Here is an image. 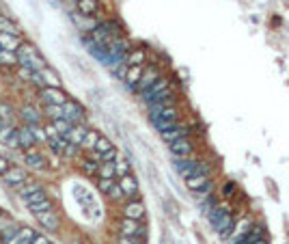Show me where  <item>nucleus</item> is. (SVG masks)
<instances>
[{
	"label": "nucleus",
	"mask_w": 289,
	"mask_h": 244,
	"mask_svg": "<svg viewBox=\"0 0 289 244\" xmlns=\"http://www.w3.org/2000/svg\"><path fill=\"white\" fill-rule=\"evenodd\" d=\"M17 63L24 65V67H31L35 71H43L45 69V61L41 58V54L37 52V48L31 44H22L20 50H17Z\"/></svg>",
	"instance_id": "f257e3e1"
},
{
	"label": "nucleus",
	"mask_w": 289,
	"mask_h": 244,
	"mask_svg": "<svg viewBox=\"0 0 289 244\" xmlns=\"http://www.w3.org/2000/svg\"><path fill=\"white\" fill-rule=\"evenodd\" d=\"M170 98H173V91H170V85H168L166 78H160L156 85L149 89V91L143 93V102L147 106L158 104V102H164V99H170Z\"/></svg>",
	"instance_id": "f03ea898"
},
{
	"label": "nucleus",
	"mask_w": 289,
	"mask_h": 244,
	"mask_svg": "<svg viewBox=\"0 0 289 244\" xmlns=\"http://www.w3.org/2000/svg\"><path fill=\"white\" fill-rule=\"evenodd\" d=\"M173 166L177 169V173L184 175V177H190L197 173H209L207 164H203L201 160H197V158H175Z\"/></svg>",
	"instance_id": "7ed1b4c3"
},
{
	"label": "nucleus",
	"mask_w": 289,
	"mask_h": 244,
	"mask_svg": "<svg viewBox=\"0 0 289 244\" xmlns=\"http://www.w3.org/2000/svg\"><path fill=\"white\" fill-rule=\"evenodd\" d=\"M39 95L45 106H63L65 102H69L67 95L61 91V87H43L39 89Z\"/></svg>",
	"instance_id": "20e7f679"
},
{
	"label": "nucleus",
	"mask_w": 289,
	"mask_h": 244,
	"mask_svg": "<svg viewBox=\"0 0 289 244\" xmlns=\"http://www.w3.org/2000/svg\"><path fill=\"white\" fill-rule=\"evenodd\" d=\"M119 231L121 236H127V238H145L147 236V229L140 225L138 221H132V218H123L119 223Z\"/></svg>",
	"instance_id": "39448f33"
},
{
	"label": "nucleus",
	"mask_w": 289,
	"mask_h": 244,
	"mask_svg": "<svg viewBox=\"0 0 289 244\" xmlns=\"http://www.w3.org/2000/svg\"><path fill=\"white\" fill-rule=\"evenodd\" d=\"M160 78H162V76H160V69H158L156 65H151V67H147V69L143 71V78H140L136 91H140V95H143L145 91H149V89L156 85V82L160 80Z\"/></svg>",
	"instance_id": "423d86ee"
},
{
	"label": "nucleus",
	"mask_w": 289,
	"mask_h": 244,
	"mask_svg": "<svg viewBox=\"0 0 289 244\" xmlns=\"http://www.w3.org/2000/svg\"><path fill=\"white\" fill-rule=\"evenodd\" d=\"M97 188L102 190L104 195H108L113 201H121L125 195H123V190L119 186V182H115V180H102L99 177V182H97Z\"/></svg>",
	"instance_id": "0eeeda50"
},
{
	"label": "nucleus",
	"mask_w": 289,
	"mask_h": 244,
	"mask_svg": "<svg viewBox=\"0 0 289 244\" xmlns=\"http://www.w3.org/2000/svg\"><path fill=\"white\" fill-rule=\"evenodd\" d=\"M168 149H170V153H173L175 158H188V156H192L194 147H192V143L188 141V136H186V139H177L173 143H168Z\"/></svg>",
	"instance_id": "6e6552de"
},
{
	"label": "nucleus",
	"mask_w": 289,
	"mask_h": 244,
	"mask_svg": "<svg viewBox=\"0 0 289 244\" xmlns=\"http://www.w3.org/2000/svg\"><path fill=\"white\" fill-rule=\"evenodd\" d=\"M145 216V203L138 199H132L123 205V218H132V221H140Z\"/></svg>",
	"instance_id": "1a4fd4ad"
},
{
	"label": "nucleus",
	"mask_w": 289,
	"mask_h": 244,
	"mask_svg": "<svg viewBox=\"0 0 289 244\" xmlns=\"http://www.w3.org/2000/svg\"><path fill=\"white\" fill-rule=\"evenodd\" d=\"M63 112H65V119H67L69 123H74V126L84 121V110H82V106L76 104V102H65Z\"/></svg>",
	"instance_id": "9d476101"
},
{
	"label": "nucleus",
	"mask_w": 289,
	"mask_h": 244,
	"mask_svg": "<svg viewBox=\"0 0 289 244\" xmlns=\"http://www.w3.org/2000/svg\"><path fill=\"white\" fill-rule=\"evenodd\" d=\"M4 177V182L9 184V186H13V188H20L22 184H26V171L24 169H20V166H9V171L2 175Z\"/></svg>",
	"instance_id": "9b49d317"
},
{
	"label": "nucleus",
	"mask_w": 289,
	"mask_h": 244,
	"mask_svg": "<svg viewBox=\"0 0 289 244\" xmlns=\"http://www.w3.org/2000/svg\"><path fill=\"white\" fill-rule=\"evenodd\" d=\"M119 186L123 190V195L129 199H136L138 197V182H136V177L134 175H123L119 177Z\"/></svg>",
	"instance_id": "f8f14e48"
},
{
	"label": "nucleus",
	"mask_w": 289,
	"mask_h": 244,
	"mask_svg": "<svg viewBox=\"0 0 289 244\" xmlns=\"http://www.w3.org/2000/svg\"><path fill=\"white\" fill-rule=\"evenodd\" d=\"M35 218L41 223V227H45L48 231H58V216L54 210H48V212H37Z\"/></svg>",
	"instance_id": "ddd939ff"
},
{
	"label": "nucleus",
	"mask_w": 289,
	"mask_h": 244,
	"mask_svg": "<svg viewBox=\"0 0 289 244\" xmlns=\"http://www.w3.org/2000/svg\"><path fill=\"white\" fill-rule=\"evenodd\" d=\"M20 115H22V119H24L26 126H35V123L41 121V110L37 108V106H33V104H24V106H22Z\"/></svg>",
	"instance_id": "4468645a"
},
{
	"label": "nucleus",
	"mask_w": 289,
	"mask_h": 244,
	"mask_svg": "<svg viewBox=\"0 0 289 244\" xmlns=\"http://www.w3.org/2000/svg\"><path fill=\"white\" fill-rule=\"evenodd\" d=\"M143 67L140 65H134V67H127V74H125V85H127V89L129 91H136L138 89V82H140V78H143Z\"/></svg>",
	"instance_id": "2eb2a0df"
},
{
	"label": "nucleus",
	"mask_w": 289,
	"mask_h": 244,
	"mask_svg": "<svg viewBox=\"0 0 289 244\" xmlns=\"http://www.w3.org/2000/svg\"><path fill=\"white\" fill-rule=\"evenodd\" d=\"M188 132H190V130H188L184 123H177L175 128H170V130H166V132H162L160 136H162L164 143H173V141H177V139H186Z\"/></svg>",
	"instance_id": "dca6fc26"
},
{
	"label": "nucleus",
	"mask_w": 289,
	"mask_h": 244,
	"mask_svg": "<svg viewBox=\"0 0 289 244\" xmlns=\"http://www.w3.org/2000/svg\"><path fill=\"white\" fill-rule=\"evenodd\" d=\"M209 184V173H197V175H190L186 177V186L192 190V193H199L201 188H205Z\"/></svg>",
	"instance_id": "f3484780"
},
{
	"label": "nucleus",
	"mask_w": 289,
	"mask_h": 244,
	"mask_svg": "<svg viewBox=\"0 0 289 244\" xmlns=\"http://www.w3.org/2000/svg\"><path fill=\"white\" fill-rule=\"evenodd\" d=\"M17 136H20V147L24 151L33 149V147L37 145V141H35V136H33V132H31V128H28V126L17 128Z\"/></svg>",
	"instance_id": "a211bd4d"
},
{
	"label": "nucleus",
	"mask_w": 289,
	"mask_h": 244,
	"mask_svg": "<svg viewBox=\"0 0 289 244\" xmlns=\"http://www.w3.org/2000/svg\"><path fill=\"white\" fill-rule=\"evenodd\" d=\"M214 229L218 231V234H220L222 238H227L229 234H231V231L235 229V221H233V216H231V214H225V216H222L220 218V221H218L216 225H214Z\"/></svg>",
	"instance_id": "6ab92c4d"
},
{
	"label": "nucleus",
	"mask_w": 289,
	"mask_h": 244,
	"mask_svg": "<svg viewBox=\"0 0 289 244\" xmlns=\"http://www.w3.org/2000/svg\"><path fill=\"white\" fill-rule=\"evenodd\" d=\"M22 46V41L15 37V35H7V33H0V48L9 52H17Z\"/></svg>",
	"instance_id": "aec40b11"
},
{
	"label": "nucleus",
	"mask_w": 289,
	"mask_h": 244,
	"mask_svg": "<svg viewBox=\"0 0 289 244\" xmlns=\"http://www.w3.org/2000/svg\"><path fill=\"white\" fill-rule=\"evenodd\" d=\"M24 162L31 166V169H43L45 166V158L41 156V153H37V151H33V149H28L26 153H24Z\"/></svg>",
	"instance_id": "412c9836"
},
{
	"label": "nucleus",
	"mask_w": 289,
	"mask_h": 244,
	"mask_svg": "<svg viewBox=\"0 0 289 244\" xmlns=\"http://www.w3.org/2000/svg\"><path fill=\"white\" fill-rule=\"evenodd\" d=\"M86 132H88V128H84L82 123H76V126L72 128V132L67 134V139H69V143H74V145H82V141H84V136H86Z\"/></svg>",
	"instance_id": "4be33fe9"
},
{
	"label": "nucleus",
	"mask_w": 289,
	"mask_h": 244,
	"mask_svg": "<svg viewBox=\"0 0 289 244\" xmlns=\"http://www.w3.org/2000/svg\"><path fill=\"white\" fill-rule=\"evenodd\" d=\"M145 56H147V54H145L143 48H136V50L127 52V56H125V65H127V67H134V65H140V67H143Z\"/></svg>",
	"instance_id": "5701e85b"
},
{
	"label": "nucleus",
	"mask_w": 289,
	"mask_h": 244,
	"mask_svg": "<svg viewBox=\"0 0 289 244\" xmlns=\"http://www.w3.org/2000/svg\"><path fill=\"white\" fill-rule=\"evenodd\" d=\"M35 236H37V234H35V231H33L31 227H22V229H20V234H17L9 244H33Z\"/></svg>",
	"instance_id": "b1692460"
},
{
	"label": "nucleus",
	"mask_w": 289,
	"mask_h": 244,
	"mask_svg": "<svg viewBox=\"0 0 289 244\" xmlns=\"http://www.w3.org/2000/svg\"><path fill=\"white\" fill-rule=\"evenodd\" d=\"M76 7L82 15H93L97 11V0H76Z\"/></svg>",
	"instance_id": "393cba45"
},
{
	"label": "nucleus",
	"mask_w": 289,
	"mask_h": 244,
	"mask_svg": "<svg viewBox=\"0 0 289 244\" xmlns=\"http://www.w3.org/2000/svg\"><path fill=\"white\" fill-rule=\"evenodd\" d=\"M99 158H86V160H82V171H84V175H97L99 173Z\"/></svg>",
	"instance_id": "a878e982"
},
{
	"label": "nucleus",
	"mask_w": 289,
	"mask_h": 244,
	"mask_svg": "<svg viewBox=\"0 0 289 244\" xmlns=\"http://www.w3.org/2000/svg\"><path fill=\"white\" fill-rule=\"evenodd\" d=\"M20 225H15V223H9V227H4L2 231H0V240H2V244H9L13 238L20 234Z\"/></svg>",
	"instance_id": "bb28decb"
},
{
	"label": "nucleus",
	"mask_w": 289,
	"mask_h": 244,
	"mask_svg": "<svg viewBox=\"0 0 289 244\" xmlns=\"http://www.w3.org/2000/svg\"><path fill=\"white\" fill-rule=\"evenodd\" d=\"M102 180H115L117 177V164L115 162H102L99 164V173Z\"/></svg>",
	"instance_id": "cd10ccee"
},
{
	"label": "nucleus",
	"mask_w": 289,
	"mask_h": 244,
	"mask_svg": "<svg viewBox=\"0 0 289 244\" xmlns=\"http://www.w3.org/2000/svg\"><path fill=\"white\" fill-rule=\"evenodd\" d=\"M99 132H95V130H88L86 132V136H84V141H82V145L80 147H84L86 151H93L95 149V145H97V141H99Z\"/></svg>",
	"instance_id": "c85d7f7f"
},
{
	"label": "nucleus",
	"mask_w": 289,
	"mask_h": 244,
	"mask_svg": "<svg viewBox=\"0 0 289 244\" xmlns=\"http://www.w3.org/2000/svg\"><path fill=\"white\" fill-rule=\"evenodd\" d=\"M0 33H7V35H15V37H17V35H20V28H17L15 24L11 22L7 15H0Z\"/></svg>",
	"instance_id": "c756f323"
},
{
	"label": "nucleus",
	"mask_w": 289,
	"mask_h": 244,
	"mask_svg": "<svg viewBox=\"0 0 289 244\" xmlns=\"http://www.w3.org/2000/svg\"><path fill=\"white\" fill-rule=\"evenodd\" d=\"M37 190H41V186H39L37 182H26V184H22V186L17 188V193H20L22 197L26 199V197H31L33 193H37Z\"/></svg>",
	"instance_id": "7c9ffc66"
},
{
	"label": "nucleus",
	"mask_w": 289,
	"mask_h": 244,
	"mask_svg": "<svg viewBox=\"0 0 289 244\" xmlns=\"http://www.w3.org/2000/svg\"><path fill=\"white\" fill-rule=\"evenodd\" d=\"M28 128H31V132H33V136H35V141H37V143H50L45 128H41L39 123H35V126H28Z\"/></svg>",
	"instance_id": "2f4dec72"
},
{
	"label": "nucleus",
	"mask_w": 289,
	"mask_h": 244,
	"mask_svg": "<svg viewBox=\"0 0 289 244\" xmlns=\"http://www.w3.org/2000/svg\"><path fill=\"white\" fill-rule=\"evenodd\" d=\"M41 76H43L45 87H58V85H61V82H58V76H56L52 69H48V67H45L43 71H41Z\"/></svg>",
	"instance_id": "473e14b6"
},
{
	"label": "nucleus",
	"mask_w": 289,
	"mask_h": 244,
	"mask_svg": "<svg viewBox=\"0 0 289 244\" xmlns=\"http://www.w3.org/2000/svg\"><path fill=\"white\" fill-rule=\"evenodd\" d=\"M113 149V143H110L108 139H106V136H99V141H97V145H95V151L97 156H102V153H106V151H110Z\"/></svg>",
	"instance_id": "72a5a7b5"
},
{
	"label": "nucleus",
	"mask_w": 289,
	"mask_h": 244,
	"mask_svg": "<svg viewBox=\"0 0 289 244\" xmlns=\"http://www.w3.org/2000/svg\"><path fill=\"white\" fill-rule=\"evenodd\" d=\"M45 199H48V195H45L43 188H41V190H37V193H33L31 197H26L24 201H26V205L31 207V205H37V203H41V201H45Z\"/></svg>",
	"instance_id": "f704fd0d"
},
{
	"label": "nucleus",
	"mask_w": 289,
	"mask_h": 244,
	"mask_svg": "<svg viewBox=\"0 0 289 244\" xmlns=\"http://www.w3.org/2000/svg\"><path fill=\"white\" fill-rule=\"evenodd\" d=\"M45 115H48L52 121H56V119H65V112H63V106H45Z\"/></svg>",
	"instance_id": "c9c22d12"
},
{
	"label": "nucleus",
	"mask_w": 289,
	"mask_h": 244,
	"mask_svg": "<svg viewBox=\"0 0 289 244\" xmlns=\"http://www.w3.org/2000/svg\"><path fill=\"white\" fill-rule=\"evenodd\" d=\"M13 134H15V126H4L2 130H0V143H4V145H9V141L13 139Z\"/></svg>",
	"instance_id": "e433bc0d"
},
{
	"label": "nucleus",
	"mask_w": 289,
	"mask_h": 244,
	"mask_svg": "<svg viewBox=\"0 0 289 244\" xmlns=\"http://www.w3.org/2000/svg\"><path fill=\"white\" fill-rule=\"evenodd\" d=\"M0 63L2 65H15L17 63V54L9 50H0Z\"/></svg>",
	"instance_id": "4c0bfd02"
},
{
	"label": "nucleus",
	"mask_w": 289,
	"mask_h": 244,
	"mask_svg": "<svg viewBox=\"0 0 289 244\" xmlns=\"http://www.w3.org/2000/svg\"><path fill=\"white\" fill-rule=\"evenodd\" d=\"M115 164H117V175H119V177H123V175H129V164H127L125 160L121 158V156L115 160Z\"/></svg>",
	"instance_id": "58836bf2"
},
{
	"label": "nucleus",
	"mask_w": 289,
	"mask_h": 244,
	"mask_svg": "<svg viewBox=\"0 0 289 244\" xmlns=\"http://www.w3.org/2000/svg\"><path fill=\"white\" fill-rule=\"evenodd\" d=\"M31 210H33V214H37V212H48V210H54V205H52L50 199H45V201H41V203H37V205H31Z\"/></svg>",
	"instance_id": "ea45409f"
},
{
	"label": "nucleus",
	"mask_w": 289,
	"mask_h": 244,
	"mask_svg": "<svg viewBox=\"0 0 289 244\" xmlns=\"http://www.w3.org/2000/svg\"><path fill=\"white\" fill-rule=\"evenodd\" d=\"M33 74H35V69L24 67V65H20V69H17V76H20L22 80H26V82H31V80H33Z\"/></svg>",
	"instance_id": "a19ab883"
},
{
	"label": "nucleus",
	"mask_w": 289,
	"mask_h": 244,
	"mask_svg": "<svg viewBox=\"0 0 289 244\" xmlns=\"http://www.w3.org/2000/svg\"><path fill=\"white\" fill-rule=\"evenodd\" d=\"M95 156H97V153H95ZM97 158H99V162H115V160L119 158V153H117V149L113 147L110 151H106V153H102V156H97Z\"/></svg>",
	"instance_id": "79ce46f5"
},
{
	"label": "nucleus",
	"mask_w": 289,
	"mask_h": 244,
	"mask_svg": "<svg viewBox=\"0 0 289 244\" xmlns=\"http://www.w3.org/2000/svg\"><path fill=\"white\" fill-rule=\"evenodd\" d=\"M13 115V110H11V106L9 104H0V117L4 119V121H7V119Z\"/></svg>",
	"instance_id": "37998d69"
},
{
	"label": "nucleus",
	"mask_w": 289,
	"mask_h": 244,
	"mask_svg": "<svg viewBox=\"0 0 289 244\" xmlns=\"http://www.w3.org/2000/svg\"><path fill=\"white\" fill-rule=\"evenodd\" d=\"M117 244H143L138 240V238H127V236H119V240H117Z\"/></svg>",
	"instance_id": "c03bdc74"
},
{
	"label": "nucleus",
	"mask_w": 289,
	"mask_h": 244,
	"mask_svg": "<svg viewBox=\"0 0 289 244\" xmlns=\"http://www.w3.org/2000/svg\"><path fill=\"white\" fill-rule=\"evenodd\" d=\"M76 153H78V145H74V143H69L67 145V149H65L63 156H67V158H74Z\"/></svg>",
	"instance_id": "a18cd8bd"
},
{
	"label": "nucleus",
	"mask_w": 289,
	"mask_h": 244,
	"mask_svg": "<svg viewBox=\"0 0 289 244\" xmlns=\"http://www.w3.org/2000/svg\"><path fill=\"white\" fill-rule=\"evenodd\" d=\"M233 190H235V184L233 182H227L225 188H222V195H225V197H233Z\"/></svg>",
	"instance_id": "49530a36"
},
{
	"label": "nucleus",
	"mask_w": 289,
	"mask_h": 244,
	"mask_svg": "<svg viewBox=\"0 0 289 244\" xmlns=\"http://www.w3.org/2000/svg\"><path fill=\"white\" fill-rule=\"evenodd\" d=\"M7 171H9V160L2 156V158H0V175H4Z\"/></svg>",
	"instance_id": "de8ad7c7"
},
{
	"label": "nucleus",
	"mask_w": 289,
	"mask_h": 244,
	"mask_svg": "<svg viewBox=\"0 0 289 244\" xmlns=\"http://www.w3.org/2000/svg\"><path fill=\"white\" fill-rule=\"evenodd\" d=\"M33 244H52L48 238L45 236H35V240H33Z\"/></svg>",
	"instance_id": "09e8293b"
},
{
	"label": "nucleus",
	"mask_w": 289,
	"mask_h": 244,
	"mask_svg": "<svg viewBox=\"0 0 289 244\" xmlns=\"http://www.w3.org/2000/svg\"><path fill=\"white\" fill-rule=\"evenodd\" d=\"M7 223H9V218H7V216H2V214H0V231H2L4 227H7Z\"/></svg>",
	"instance_id": "8fccbe9b"
},
{
	"label": "nucleus",
	"mask_w": 289,
	"mask_h": 244,
	"mask_svg": "<svg viewBox=\"0 0 289 244\" xmlns=\"http://www.w3.org/2000/svg\"><path fill=\"white\" fill-rule=\"evenodd\" d=\"M4 126H9V123H7V121H4V119H2V117H0V130H2ZM11 126H13V123H11Z\"/></svg>",
	"instance_id": "3c124183"
},
{
	"label": "nucleus",
	"mask_w": 289,
	"mask_h": 244,
	"mask_svg": "<svg viewBox=\"0 0 289 244\" xmlns=\"http://www.w3.org/2000/svg\"><path fill=\"white\" fill-rule=\"evenodd\" d=\"M255 244H268V242H265V240H263V238H261V240H257Z\"/></svg>",
	"instance_id": "603ef678"
},
{
	"label": "nucleus",
	"mask_w": 289,
	"mask_h": 244,
	"mask_svg": "<svg viewBox=\"0 0 289 244\" xmlns=\"http://www.w3.org/2000/svg\"><path fill=\"white\" fill-rule=\"evenodd\" d=\"M0 244H2V240H0Z\"/></svg>",
	"instance_id": "864d4df0"
},
{
	"label": "nucleus",
	"mask_w": 289,
	"mask_h": 244,
	"mask_svg": "<svg viewBox=\"0 0 289 244\" xmlns=\"http://www.w3.org/2000/svg\"><path fill=\"white\" fill-rule=\"evenodd\" d=\"M0 50H2V48H0Z\"/></svg>",
	"instance_id": "5fc2aeb1"
},
{
	"label": "nucleus",
	"mask_w": 289,
	"mask_h": 244,
	"mask_svg": "<svg viewBox=\"0 0 289 244\" xmlns=\"http://www.w3.org/2000/svg\"><path fill=\"white\" fill-rule=\"evenodd\" d=\"M0 158H2V156H0Z\"/></svg>",
	"instance_id": "6e6d98bb"
}]
</instances>
